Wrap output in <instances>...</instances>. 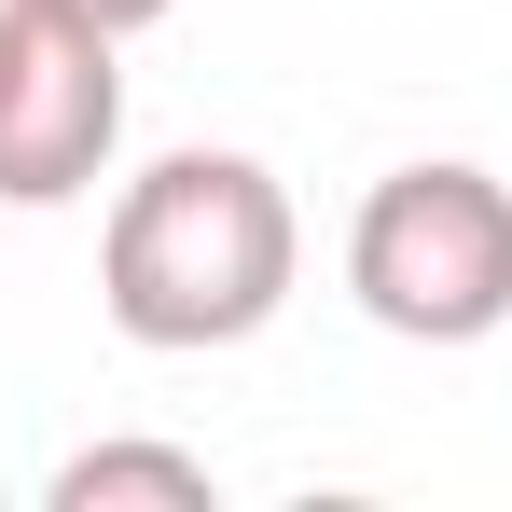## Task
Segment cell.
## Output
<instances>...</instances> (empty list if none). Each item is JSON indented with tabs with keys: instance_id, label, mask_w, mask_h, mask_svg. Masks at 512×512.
Wrapping results in <instances>:
<instances>
[{
	"instance_id": "cell-1",
	"label": "cell",
	"mask_w": 512,
	"mask_h": 512,
	"mask_svg": "<svg viewBox=\"0 0 512 512\" xmlns=\"http://www.w3.org/2000/svg\"><path fill=\"white\" fill-rule=\"evenodd\" d=\"M305 277V222L263 153H153L97 222V305L153 360L250 346Z\"/></svg>"
},
{
	"instance_id": "cell-2",
	"label": "cell",
	"mask_w": 512,
	"mask_h": 512,
	"mask_svg": "<svg viewBox=\"0 0 512 512\" xmlns=\"http://www.w3.org/2000/svg\"><path fill=\"white\" fill-rule=\"evenodd\" d=\"M346 291L402 346H485L512 319V180L471 153L388 167L346 222Z\"/></svg>"
},
{
	"instance_id": "cell-3",
	"label": "cell",
	"mask_w": 512,
	"mask_h": 512,
	"mask_svg": "<svg viewBox=\"0 0 512 512\" xmlns=\"http://www.w3.org/2000/svg\"><path fill=\"white\" fill-rule=\"evenodd\" d=\"M125 153V42L0 0V208H70Z\"/></svg>"
},
{
	"instance_id": "cell-4",
	"label": "cell",
	"mask_w": 512,
	"mask_h": 512,
	"mask_svg": "<svg viewBox=\"0 0 512 512\" xmlns=\"http://www.w3.org/2000/svg\"><path fill=\"white\" fill-rule=\"evenodd\" d=\"M208 457H180V443H84V457H56V485L42 512H208Z\"/></svg>"
},
{
	"instance_id": "cell-5",
	"label": "cell",
	"mask_w": 512,
	"mask_h": 512,
	"mask_svg": "<svg viewBox=\"0 0 512 512\" xmlns=\"http://www.w3.org/2000/svg\"><path fill=\"white\" fill-rule=\"evenodd\" d=\"M42 14H84V28H111V42H139V28H167L180 0H42Z\"/></svg>"
}]
</instances>
